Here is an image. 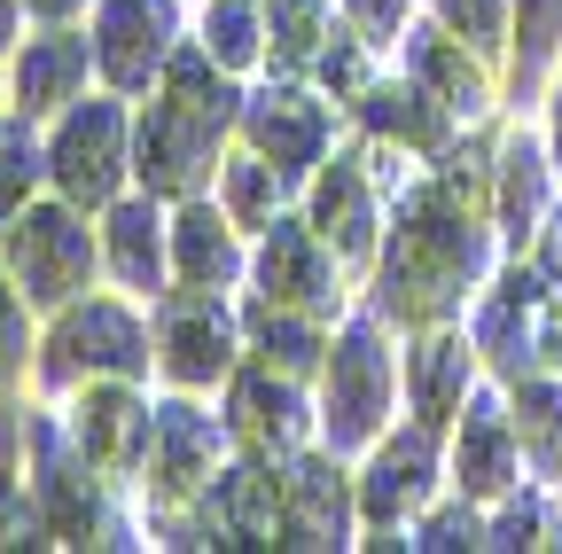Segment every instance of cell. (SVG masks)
Segmentation results:
<instances>
[{
    "label": "cell",
    "mask_w": 562,
    "mask_h": 554,
    "mask_svg": "<svg viewBox=\"0 0 562 554\" xmlns=\"http://www.w3.org/2000/svg\"><path fill=\"white\" fill-rule=\"evenodd\" d=\"M501 258H508V242L492 227V212L461 203L422 165L391 203V227H383V250H375V273H368L360 297L398 336L406 328H446V320H469V305L501 273Z\"/></svg>",
    "instance_id": "1"
},
{
    "label": "cell",
    "mask_w": 562,
    "mask_h": 554,
    "mask_svg": "<svg viewBox=\"0 0 562 554\" xmlns=\"http://www.w3.org/2000/svg\"><path fill=\"white\" fill-rule=\"evenodd\" d=\"M243 94L250 79L211 63L203 39L188 32V47L165 63V79L133 102V188H149L165 203L203 195L243 133Z\"/></svg>",
    "instance_id": "2"
},
{
    "label": "cell",
    "mask_w": 562,
    "mask_h": 554,
    "mask_svg": "<svg viewBox=\"0 0 562 554\" xmlns=\"http://www.w3.org/2000/svg\"><path fill=\"white\" fill-rule=\"evenodd\" d=\"M313 406H321V445L336 461H360L406 414V336L368 297L328 328V360L313 375Z\"/></svg>",
    "instance_id": "3"
},
{
    "label": "cell",
    "mask_w": 562,
    "mask_h": 554,
    "mask_svg": "<svg viewBox=\"0 0 562 554\" xmlns=\"http://www.w3.org/2000/svg\"><path fill=\"white\" fill-rule=\"evenodd\" d=\"M32 508L40 546H149L133 493L79 453V438L63 430V406L40 391H32Z\"/></svg>",
    "instance_id": "4"
},
{
    "label": "cell",
    "mask_w": 562,
    "mask_h": 554,
    "mask_svg": "<svg viewBox=\"0 0 562 554\" xmlns=\"http://www.w3.org/2000/svg\"><path fill=\"white\" fill-rule=\"evenodd\" d=\"M94 375H133V383H157V320L140 297L87 290L70 297L63 313L40 320V360H32V391L40 398H70Z\"/></svg>",
    "instance_id": "5"
},
{
    "label": "cell",
    "mask_w": 562,
    "mask_h": 554,
    "mask_svg": "<svg viewBox=\"0 0 562 554\" xmlns=\"http://www.w3.org/2000/svg\"><path fill=\"white\" fill-rule=\"evenodd\" d=\"M235 461V430H227V406H211L203 391H157L149 414V453H140L133 476V508H140V539L157 523L188 516L203 500V484Z\"/></svg>",
    "instance_id": "6"
},
{
    "label": "cell",
    "mask_w": 562,
    "mask_h": 554,
    "mask_svg": "<svg viewBox=\"0 0 562 554\" xmlns=\"http://www.w3.org/2000/svg\"><path fill=\"white\" fill-rule=\"evenodd\" d=\"M0 258H9L16 290H24V305H32L40 320L63 313L70 297H87V290L110 282V273H102V227L79 212V203H63L55 188L32 195L24 212L0 227Z\"/></svg>",
    "instance_id": "7"
},
{
    "label": "cell",
    "mask_w": 562,
    "mask_h": 554,
    "mask_svg": "<svg viewBox=\"0 0 562 554\" xmlns=\"http://www.w3.org/2000/svg\"><path fill=\"white\" fill-rule=\"evenodd\" d=\"M469 336L484 352V375H562V290L539 273V258H501V273L469 305Z\"/></svg>",
    "instance_id": "8"
},
{
    "label": "cell",
    "mask_w": 562,
    "mask_h": 554,
    "mask_svg": "<svg viewBox=\"0 0 562 554\" xmlns=\"http://www.w3.org/2000/svg\"><path fill=\"white\" fill-rule=\"evenodd\" d=\"M47 188L102 219L110 203L133 188V94L87 87L55 125H47Z\"/></svg>",
    "instance_id": "9"
},
{
    "label": "cell",
    "mask_w": 562,
    "mask_h": 554,
    "mask_svg": "<svg viewBox=\"0 0 562 554\" xmlns=\"http://www.w3.org/2000/svg\"><path fill=\"white\" fill-rule=\"evenodd\" d=\"M351 484H360V546H398L406 523L453 493L446 476V430L430 422H391L360 461H351Z\"/></svg>",
    "instance_id": "10"
},
{
    "label": "cell",
    "mask_w": 562,
    "mask_h": 554,
    "mask_svg": "<svg viewBox=\"0 0 562 554\" xmlns=\"http://www.w3.org/2000/svg\"><path fill=\"white\" fill-rule=\"evenodd\" d=\"M157 320V391H203L220 398L235 368L250 360L243 343V297L235 290H165L149 305Z\"/></svg>",
    "instance_id": "11"
},
{
    "label": "cell",
    "mask_w": 562,
    "mask_h": 554,
    "mask_svg": "<svg viewBox=\"0 0 562 554\" xmlns=\"http://www.w3.org/2000/svg\"><path fill=\"white\" fill-rule=\"evenodd\" d=\"M297 212H305L313 235L336 250V265L368 290L375 250H383V227H391V188H383V172L368 165V142H360V133H344V142L328 149V165H321V172L305 180V195H297Z\"/></svg>",
    "instance_id": "12"
},
{
    "label": "cell",
    "mask_w": 562,
    "mask_h": 554,
    "mask_svg": "<svg viewBox=\"0 0 562 554\" xmlns=\"http://www.w3.org/2000/svg\"><path fill=\"white\" fill-rule=\"evenodd\" d=\"M344 102H328L313 79H281V71H258L250 94H243V133L235 142L258 149L266 165H281V180H290L305 195V180L328 165V149L344 142Z\"/></svg>",
    "instance_id": "13"
},
{
    "label": "cell",
    "mask_w": 562,
    "mask_h": 554,
    "mask_svg": "<svg viewBox=\"0 0 562 554\" xmlns=\"http://www.w3.org/2000/svg\"><path fill=\"white\" fill-rule=\"evenodd\" d=\"M149 546H281V468L235 453L188 516L149 531Z\"/></svg>",
    "instance_id": "14"
},
{
    "label": "cell",
    "mask_w": 562,
    "mask_h": 554,
    "mask_svg": "<svg viewBox=\"0 0 562 554\" xmlns=\"http://www.w3.org/2000/svg\"><path fill=\"white\" fill-rule=\"evenodd\" d=\"M250 290L273 297V305H297L313 320H344L351 305H360V282L336 265V250L313 235V219L297 212V203L250 242Z\"/></svg>",
    "instance_id": "15"
},
{
    "label": "cell",
    "mask_w": 562,
    "mask_h": 554,
    "mask_svg": "<svg viewBox=\"0 0 562 554\" xmlns=\"http://www.w3.org/2000/svg\"><path fill=\"white\" fill-rule=\"evenodd\" d=\"M188 0H94L87 39H94V79L117 94H149L165 79V63L188 47Z\"/></svg>",
    "instance_id": "16"
},
{
    "label": "cell",
    "mask_w": 562,
    "mask_h": 554,
    "mask_svg": "<svg viewBox=\"0 0 562 554\" xmlns=\"http://www.w3.org/2000/svg\"><path fill=\"white\" fill-rule=\"evenodd\" d=\"M227 406V430H235V453H258L273 468H290L305 445H321V406H313V383L281 375L266 360H243L235 383L220 391Z\"/></svg>",
    "instance_id": "17"
},
{
    "label": "cell",
    "mask_w": 562,
    "mask_h": 554,
    "mask_svg": "<svg viewBox=\"0 0 562 554\" xmlns=\"http://www.w3.org/2000/svg\"><path fill=\"white\" fill-rule=\"evenodd\" d=\"M524 438H516V414H508V383L501 375H484L469 391V406L453 414V430H446V476H453V493H469L476 508L492 500H508L516 484H524Z\"/></svg>",
    "instance_id": "18"
},
{
    "label": "cell",
    "mask_w": 562,
    "mask_h": 554,
    "mask_svg": "<svg viewBox=\"0 0 562 554\" xmlns=\"http://www.w3.org/2000/svg\"><path fill=\"white\" fill-rule=\"evenodd\" d=\"M63 406V430L79 438V453L133 493V476H140V453H149V414H157V391L149 383H133V375H94L79 383Z\"/></svg>",
    "instance_id": "19"
},
{
    "label": "cell",
    "mask_w": 562,
    "mask_h": 554,
    "mask_svg": "<svg viewBox=\"0 0 562 554\" xmlns=\"http://www.w3.org/2000/svg\"><path fill=\"white\" fill-rule=\"evenodd\" d=\"M281 546L297 554L360 546V484H351V461H336L328 445H305L281 468Z\"/></svg>",
    "instance_id": "20"
},
{
    "label": "cell",
    "mask_w": 562,
    "mask_h": 554,
    "mask_svg": "<svg viewBox=\"0 0 562 554\" xmlns=\"http://www.w3.org/2000/svg\"><path fill=\"white\" fill-rule=\"evenodd\" d=\"M87 87H102V79H94V39H87V24H32V39L9 55V71H0L9 110L32 117V125H55Z\"/></svg>",
    "instance_id": "21"
},
{
    "label": "cell",
    "mask_w": 562,
    "mask_h": 554,
    "mask_svg": "<svg viewBox=\"0 0 562 554\" xmlns=\"http://www.w3.org/2000/svg\"><path fill=\"white\" fill-rule=\"evenodd\" d=\"M391 63H406V71L430 87L461 125H492V110H508V94H501V63L476 55L461 32H446L430 9L406 24V39H398V55H391Z\"/></svg>",
    "instance_id": "22"
},
{
    "label": "cell",
    "mask_w": 562,
    "mask_h": 554,
    "mask_svg": "<svg viewBox=\"0 0 562 554\" xmlns=\"http://www.w3.org/2000/svg\"><path fill=\"white\" fill-rule=\"evenodd\" d=\"M94 227H102V273L125 297L157 305L172 290V203L149 188H125Z\"/></svg>",
    "instance_id": "23"
},
{
    "label": "cell",
    "mask_w": 562,
    "mask_h": 554,
    "mask_svg": "<svg viewBox=\"0 0 562 554\" xmlns=\"http://www.w3.org/2000/svg\"><path fill=\"white\" fill-rule=\"evenodd\" d=\"M554 149L539 142V133L516 117L501 125V149H492V227H501L508 258H524L539 242V227L554 219Z\"/></svg>",
    "instance_id": "24"
},
{
    "label": "cell",
    "mask_w": 562,
    "mask_h": 554,
    "mask_svg": "<svg viewBox=\"0 0 562 554\" xmlns=\"http://www.w3.org/2000/svg\"><path fill=\"white\" fill-rule=\"evenodd\" d=\"M172 290H250V235L211 188L172 203Z\"/></svg>",
    "instance_id": "25"
},
{
    "label": "cell",
    "mask_w": 562,
    "mask_h": 554,
    "mask_svg": "<svg viewBox=\"0 0 562 554\" xmlns=\"http://www.w3.org/2000/svg\"><path fill=\"white\" fill-rule=\"evenodd\" d=\"M484 383V352L461 320L446 328H406V414L430 430H453V414Z\"/></svg>",
    "instance_id": "26"
},
{
    "label": "cell",
    "mask_w": 562,
    "mask_h": 554,
    "mask_svg": "<svg viewBox=\"0 0 562 554\" xmlns=\"http://www.w3.org/2000/svg\"><path fill=\"white\" fill-rule=\"evenodd\" d=\"M344 117H351V133L398 142V149H414V157H438V149L453 142V133H461V117H453L430 87H422V79L406 71V63H383V79H375L360 102H351Z\"/></svg>",
    "instance_id": "27"
},
{
    "label": "cell",
    "mask_w": 562,
    "mask_h": 554,
    "mask_svg": "<svg viewBox=\"0 0 562 554\" xmlns=\"http://www.w3.org/2000/svg\"><path fill=\"white\" fill-rule=\"evenodd\" d=\"M562 71V0H508V55H501V94L524 117L531 102H547Z\"/></svg>",
    "instance_id": "28"
},
{
    "label": "cell",
    "mask_w": 562,
    "mask_h": 554,
    "mask_svg": "<svg viewBox=\"0 0 562 554\" xmlns=\"http://www.w3.org/2000/svg\"><path fill=\"white\" fill-rule=\"evenodd\" d=\"M328 328H336V320H313V313H297V305H273V297L243 290V343H250V360H266V368H281V375H297V383L321 375V360H328Z\"/></svg>",
    "instance_id": "29"
},
{
    "label": "cell",
    "mask_w": 562,
    "mask_h": 554,
    "mask_svg": "<svg viewBox=\"0 0 562 554\" xmlns=\"http://www.w3.org/2000/svg\"><path fill=\"white\" fill-rule=\"evenodd\" d=\"M0 546H40V508H32V391L0 398Z\"/></svg>",
    "instance_id": "30"
},
{
    "label": "cell",
    "mask_w": 562,
    "mask_h": 554,
    "mask_svg": "<svg viewBox=\"0 0 562 554\" xmlns=\"http://www.w3.org/2000/svg\"><path fill=\"white\" fill-rule=\"evenodd\" d=\"M266 9V71L281 79H313L321 47L344 24V0H258Z\"/></svg>",
    "instance_id": "31"
},
{
    "label": "cell",
    "mask_w": 562,
    "mask_h": 554,
    "mask_svg": "<svg viewBox=\"0 0 562 554\" xmlns=\"http://www.w3.org/2000/svg\"><path fill=\"white\" fill-rule=\"evenodd\" d=\"M211 195L227 203V219H235V227H243L250 242H258V235H266V227H273V219H281V212L297 203V188L281 180V165H266V157H258V149H243V142L227 149L220 180H211Z\"/></svg>",
    "instance_id": "32"
},
{
    "label": "cell",
    "mask_w": 562,
    "mask_h": 554,
    "mask_svg": "<svg viewBox=\"0 0 562 554\" xmlns=\"http://www.w3.org/2000/svg\"><path fill=\"white\" fill-rule=\"evenodd\" d=\"M195 39L211 63H227L235 79L266 71V9L258 0H195Z\"/></svg>",
    "instance_id": "33"
},
{
    "label": "cell",
    "mask_w": 562,
    "mask_h": 554,
    "mask_svg": "<svg viewBox=\"0 0 562 554\" xmlns=\"http://www.w3.org/2000/svg\"><path fill=\"white\" fill-rule=\"evenodd\" d=\"M508 414L531 476H562V375H516L508 383Z\"/></svg>",
    "instance_id": "34"
},
{
    "label": "cell",
    "mask_w": 562,
    "mask_h": 554,
    "mask_svg": "<svg viewBox=\"0 0 562 554\" xmlns=\"http://www.w3.org/2000/svg\"><path fill=\"white\" fill-rule=\"evenodd\" d=\"M32 195H47V125L0 110V227H9Z\"/></svg>",
    "instance_id": "35"
},
{
    "label": "cell",
    "mask_w": 562,
    "mask_h": 554,
    "mask_svg": "<svg viewBox=\"0 0 562 554\" xmlns=\"http://www.w3.org/2000/svg\"><path fill=\"white\" fill-rule=\"evenodd\" d=\"M383 63H391V55H383L375 39H360L351 24H336V39H328V47H321V63H313V87H321L328 102H344V110H351V102H360V94L383 79Z\"/></svg>",
    "instance_id": "36"
},
{
    "label": "cell",
    "mask_w": 562,
    "mask_h": 554,
    "mask_svg": "<svg viewBox=\"0 0 562 554\" xmlns=\"http://www.w3.org/2000/svg\"><path fill=\"white\" fill-rule=\"evenodd\" d=\"M32 360H40V313L24 305L9 258H0V398L32 391Z\"/></svg>",
    "instance_id": "37"
},
{
    "label": "cell",
    "mask_w": 562,
    "mask_h": 554,
    "mask_svg": "<svg viewBox=\"0 0 562 554\" xmlns=\"http://www.w3.org/2000/svg\"><path fill=\"white\" fill-rule=\"evenodd\" d=\"M554 516H562L554 493H539V484L524 476L508 500L484 508V546H547V539H554Z\"/></svg>",
    "instance_id": "38"
},
{
    "label": "cell",
    "mask_w": 562,
    "mask_h": 554,
    "mask_svg": "<svg viewBox=\"0 0 562 554\" xmlns=\"http://www.w3.org/2000/svg\"><path fill=\"white\" fill-rule=\"evenodd\" d=\"M398 546H414V554H453V546H484V508L469 500V493H446V500H430L414 523H406V539Z\"/></svg>",
    "instance_id": "39"
},
{
    "label": "cell",
    "mask_w": 562,
    "mask_h": 554,
    "mask_svg": "<svg viewBox=\"0 0 562 554\" xmlns=\"http://www.w3.org/2000/svg\"><path fill=\"white\" fill-rule=\"evenodd\" d=\"M422 9H430L446 32H461L476 55H492V63L508 55V0H422Z\"/></svg>",
    "instance_id": "40"
},
{
    "label": "cell",
    "mask_w": 562,
    "mask_h": 554,
    "mask_svg": "<svg viewBox=\"0 0 562 554\" xmlns=\"http://www.w3.org/2000/svg\"><path fill=\"white\" fill-rule=\"evenodd\" d=\"M414 16H422V0H344V24L360 39H375L383 55H398V39H406Z\"/></svg>",
    "instance_id": "41"
},
{
    "label": "cell",
    "mask_w": 562,
    "mask_h": 554,
    "mask_svg": "<svg viewBox=\"0 0 562 554\" xmlns=\"http://www.w3.org/2000/svg\"><path fill=\"white\" fill-rule=\"evenodd\" d=\"M24 16H32V24H87L94 0H24Z\"/></svg>",
    "instance_id": "42"
},
{
    "label": "cell",
    "mask_w": 562,
    "mask_h": 554,
    "mask_svg": "<svg viewBox=\"0 0 562 554\" xmlns=\"http://www.w3.org/2000/svg\"><path fill=\"white\" fill-rule=\"evenodd\" d=\"M24 24H32V16H24V0H0V71H9V55L24 47Z\"/></svg>",
    "instance_id": "43"
},
{
    "label": "cell",
    "mask_w": 562,
    "mask_h": 554,
    "mask_svg": "<svg viewBox=\"0 0 562 554\" xmlns=\"http://www.w3.org/2000/svg\"><path fill=\"white\" fill-rule=\"evenodd\" d=\"M547 149H554V172H562V71L547 87Z\"/></svg>",
    "instance_id": "44"
},
{
    "label": "cell",
    "mask_w": 562,
    "mask_h": 554,
    "mask_svg": "<svg viewBox=\"0 0 562 554\" xmlns=\"http://www.w3.org/2000/svg\"><path fill=\"white\" fill-rule=\"evenodd\" d=\"M0 110H9V94H0Z\"/></svg>",
    "instance_id": "45"
}]
</instances>
